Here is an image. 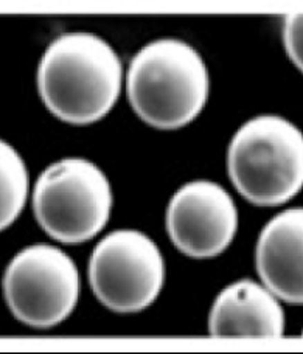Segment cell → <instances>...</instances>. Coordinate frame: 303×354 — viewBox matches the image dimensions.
<instances>
[{"label": "cell", "mask_w": 303, "mask_h": 354, "mask_svg": "<svg viewBox=\"0 0 303 354\" xmlns=\"http://www.w3.org/2000/svg\"><path fill=\"white\" fill-rule=\"evenodd\" d=\"M123 67L113 48L91 33L56 37L37 68V87L47 109L73 124L103 118L122 91Z\"/></svg>", "instance_id": "6da1fadb"}, {"label": "cell", "mask_w": 303, "mask_h": 354, "mask_svg": "<svg viewBox=\"0 0 303 354\" xmlns=\"http://www.w3.org/2000/svg\"><path fill=\"white\" fill-rule=\"evenodd\" d=\"M126 93L143 122L159 129L181 128L198 115L207 101L205 62L184 41H153L132 58Z\"/></svg>", "instance_id": "7a4b0ae2"}, {"label": "cell", "mask_w": 303, "mask_h": 354, "mask_svg": "<svg viewBox=\"0 0 303 354\" xmlns=\"http://www.w3.org/2000/svg\"><path fill=\"white\" fill-rule=\"evenodd\" d=\"M227 169L250 204H285L303 188V132L279 115L252 118L232 138Z\"/></svg>", "instance_id": "3957f363"}, {"label": "cell", "mask_w": 303, "mask_h": 354, "mask_svg": "<svg viewBox=\"0 0 303 354\" xmlns=\"http://www.w3.org/2000/svg\"><path fill=\"white\" fill-rule=\"evenodd\" d=\"M112 193L104 173L84 159H64L37 177L33 210L47 235L64 244L86 243L103 230Z\"/></svg>", "instance_id": "277c9868"}, {"label": "cell", "mask_w": 303, "mask_h": 354, "mask_svg": "<svg viewBox=\"0 0 303 354\" xmlns=\"http://www.w3.org/2000/svg\"><path fill=\"white\" fill-rule=\"evenodd\" d=\"M80 272L66 252L35 244L12 258L3 277V294L12 315L33 328L66 320L80 299Z\"/></svg>", "instance_id": "5b68a950"}, {"label": "cell", "mask_w": 303, "mask_h": 354, "mask_svg": "<svg viewBox=\"0 0 303 354\" xmlns=\"http://www.w3.org/2000/svg\"><path fill=\"white\" fill-rule=\"evenodd\" d=\"M165 264L153 239L138 230L109 233L89 261L93 294L116 313H137L153 303L163 286Z\"/></svg>", "instance_id": "8992f818"}, {"label": "cell", "mask_w": 303, "mask_h": 354, "mask_svg": "<svg viewBox=\"0 0 303 354\" xmlns=\"http://www.w3.org/2000/svg\"><path fill=\"white\" fill-rule=\"evenodd\" d=\"M238 227L233 199L218 183L193 180L169 201L167 230L173 244L192 258H212L232 243Z\"/></svg>", "instance_id": "52a82bcc"}, {"label": "cell", "mask_w": 303, "mask_h": 354, "mask_svg": "<svg viewBox=\"0 0 303 354\" xmlns=\"http://www.w3.org/2000/svg\"><path fill=\"white\" fill-rule=\"evenodd\" d=\"M255 260L270 292L291 305H303V208H289L264 225Z\"/></svg>", "instance_id": "ba28073f"}, {"label": "cell", "mask_w": 303, "mask_h": 354, "mask_svg": "<svg viewBox=\"0 0 303 354\" xmlns=\"http://www.w3.org/2000/svg\"><path fill=\"white\" fill-rule=\"evenodd\" d=\"M208 330L219 337L282 336L285 314L268 288L244 278L223 289L213 303Z\"/></svg>", "instance_id": "9c48e42d"}, {"label": "cell", "mask_w": 303, "mask_h": 354, "mask_svg": "<svg viewBox=\"0 0 303 354\" xmlns=\"http://www.w3.org/2000/svg\"><path fill=\"white\" fill-rule=\"evenodd\" d=\"M2 157V229L21 214L28 194V174L21 156L8 143L0 145Z\"/></svg>", "instance_id": "30bf717a"}, {"label": "cell", "mask_w": 303, "mask_h": 354, "mask_svg": "<svg viewBox=\"0 0 303 354\" xmlns=\"http://www.w3.org/2000/svg\"><path fill=\"white\" fill-rule=\"evenodd\" d=\"M283 42L289 58L303 72V12H291L285 17Z\"/></svg>", "instance_id": "8fae6325"}]
</instances>
